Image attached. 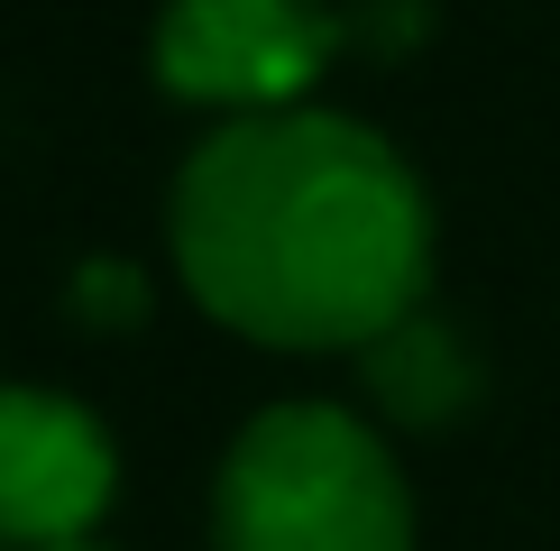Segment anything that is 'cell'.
<instances>
[{
  "label": "cell",
  "mask_w": 560,
  "mask_h": 551,
  "mask_svg": "<svg viewBox=\"0 0 560 551\" xmlns=\"http://www.w3.org/2000/svg\"><path fill=\"white\" fill-rule=\"evenodd\" d=\"M0 551H10V542H0Z\"/></svg>",
  "instance_id": "52a82bcc"
},
{
  "label": "cell",
  "mask_w": 560,
  "mask_h": 551,
  "mask_svg": "<svg viewBox=\"0 0 560 551\" xmlns=\"http://www.w3.org/2000/svg\"><path fill=\"white\" fill-rule=\"evenodd\" d=\"M331 46L340 19L322 0H166L148 65L175 102L212 110V120H258V110L313 102Z\"/></svg>",
  "instance_id": "3957f363"
},
{
  "label": "cell",
  "mask_w": 560,
  "mask_h": 551,
  "mask_svg": "<svg viewBox=\"0 0 560 551\" xmlns=\"http://www.w3.org/2000/svg\"><path fill=\"white\" fill-rule=\"evenodd\" d=\"M212 534L221 551H413V488L368 413L294 396L230 442Z\"/></svg>",
  "instance_id": "7a4b0ae2"
},
{
  "label": "cell",
  "mask_w": 560,
  "mask_h": 551,
  "mask_svg": "<svg viewBox=\"0 0 560 551\" xmlns=\"http://www.w3.org/2000/svg\"><path fill=\"white\" fill-rule=\"evenodd\" d=\"M175 276L258 350H377L432 313L441 212L386 129L294 102L221 120L166 202Z\"/></svg>",
  "instance_id": "6da1fadb"
},
{
  "label": "cell",
  "mask_w": 560,
  "mask_h": 551,
  "mask_svg": "<svg viewBox=\"0 0 560 551\" xmlns=\"http://www.w3.org/2000/svg\"><path fill=\"white\" fill-rule=\"evenodd\" d=\"M368 367H377V396H386L395 413H413V423H441V413H459V405H469V386H478L469 350H459V340L441 331L432 313H413L405 331H386L377 350H368Z\"/></svg>",
  "instance_id": "5b68a950"
},
{
  "label": "cell",
  "mask_w": 560,
  "mask_h": 551,
  "mask_svg": "<svg viewBox=\"0 0 560 551\" xmlns=\"http://www.w3.org/2000/svg\"><path fill=\"white\" fill-rule=\"evenodd\" d=\"M56 551H110V542H56Z\"/></svg>",
  "instance_id": "8992f818"
},
{
  "label": "cell",
  "mask_w": 560,
  "mask_h": 551,
  "mask_svg": "<svg viewBox=\"0 0 560 551\" xmlns=\"http://www.w3.org/2000/svg\"><path fill=\"white\" fill-rule=\"evenodd\" d=\"M120 496V442L56 386H0V542L56 551L92 542Z\"/></svg>",
  "instance_id": "277c9868"
}]
</instances>
